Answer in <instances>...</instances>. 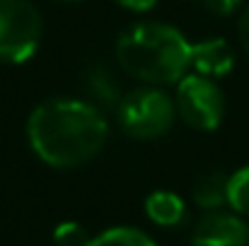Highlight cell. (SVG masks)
<instances>
[{
	"instance_id": "cell-7",
	"label": "cell",
	"mask_w": 249,
	"mask_h": 246,
	"mask_svg": "<svg viewBox=\"0 0 249 246\" xmlns=\"http://www.w3.org/2000/svg\"><path fill=\"white\" fill-rule=\"evenodd\" d=\"M191 68H194V73L211 78V80L228 78L235 68L232 46L220 36L203 39V41L194 44L191 46Z\"/></svg>"
},
{
	"instance_id": "cell-1",
	"label": "cell",
	"mask_w": 249,
	"mask_h": 246,
	"mask_svg": "<svg viewBox=\"0 0 249 246\" xmlns=\"http://www.w3.org/2000/svg\"><path fill=\"white\" fill-rule=\"evenodd\" d=\"M109 138L102 111L83 99L58 97L41 101L27 118L32 152L53 169H78L92 162Z\"/></svg>"
},
{
	"instance_id": "cell-5",
	"label": "cell",
	"mask_w": 249,
	"mask_h": 246,
	"mask_svg": "<svg viewBox=\"0 0 249 246\" xmlns=\"http://www.w3.org/2000/svg\"><path fill=\"white\" fill-rule=\"evenodd\" d=\"M177 114L194 131H215L225 116V97L218 82L189 73L177 82Z\"/></svg>"
},
{
	"instance_id": "cell-9",
	"label": "cell",
	"mask_w": 249,
	"mask_h": 246,
	"mask_svg": "<svg viewBox=\"0 0 249 246\" xmlns=\"http://www.w3.org/2000/svg\"><path fill=\"white\" fill-rule=\"evenodd\" d=\"M228 179L230 176H225L220 171L201 176L194 183V203L201 210H208V213L220 210L223 205H228Z\"/></svg>"
},
{
	"instance_id": "cell-16",
	"label": "cell",
	"mask_w": 249,
	"mask_h": 246,
	"mask_svg": "<svg viewBox=\"0 0 249 246\" xmlns=\"http://www.w3.org/2000/svg\"><path fill=\"white\" fill-rule=\"evenodd\" d=\"M116 5H121V7H126V10H131V12H148V10H153L160 0H114Z\"/></svg>"
},
{
	"instance_id": "cell-2",
	"label": "cell",
	"mask_w": 249,
	"mask_h": 246,
	"mask_svg": "<svg viewBox=\"0 0 249 246\" xmlns=\"http://www.w3.org/2000/svg\"><path fill=\"white\" fill-rule=\"evenodd\" d=\"M189 39L165 22H138L116 39L121 70L143 84H177L191 70Z\"/></svg>"
},
{
	"instance_id": "cell-14",
	"label": "cell",
	"mask_w": 249,
	"mask_h": 246,
	"mask_svg": "<svg viewBox=\"0 0 249 246\" xmlns=\"http://www.w3.org/2000/svg\"><path fill=\"white\" fill-rule=\"evenodd\" d=\"M203 5L213 12V15H220V17H230L240 5L242 0H203Z\"/></svg>"
},
{
	"instance_id": "cell-8",
	"label": "cell",
	"mask_w": 249,
	"mask_h": 246,
	"mask_svg": "<svg viewBox=\"0 0 249 246\" xmlns=\"http://www.w3.org/2000/svg\"><path fill=\"white\" fill-rule=\"evenodd\" d=\"M145 215L158 227H177L186 220V203L172 191H153L145 198Z\"/></svg>"
},
{
	"instance_id": "cell-10",
	"label": "cell",
	"mask_w": 249,
	"mask_h": 246,
	"mask_svg": "<svg viewBox=\"0 0 249 246\" xmlns=\"http://www.w3.org/2000/svg\"><path fill=\"white\" fill-rule=\"evenodd\" d=\"M89 246H158L150 234H145L138 227H111L102 234L92 237Z\"/></svg>"
},
{
	"instance_id": "cell-3",
	"label": "cell",
	"mask_w": 249,
	"mask_h": 246,
	"mask_svg": "<svg viewBox=\"0 0 249 246\" xmlns=\"http://www.w3.org/2000/svg\"><path fill=\"white\" fill-rule=\"evenodd\" d=\"M119 126L133 140H158L169 133L177 118V104L162 87H138L119 101Z\"/></svg>"
},
{
	"instance_id": "cell-13",
	"label": "cell",
	"mask_w": 249,
	"mask_h": 246,
	"mask_svg": "<svg viewBox=\"0 0 249 246\" xmlns=\"http://www.w3.org/2000/svg\"><path fill=\"white\" fill-rule=\"evenodd\" d=\"M92 89H94V94H99L102 99H111V97H114V92H116L111 75H109L107 70H102V68L92 75Z\"/></svg>"
},
{
	"instance_id": "cell-15",
	"label": "cell",
	"mask_w": 249,
	"mask_h": 246,
	"mask_svg": "<svg viewBox=\"0 0 249 246\" xmlns=\"http://www.w3.org/2000/svg\"><path fill=\"white\" fill-rule=\"evenodd\" d=\"M237 39H240V46L249 58V7L242 12V17L237 22Z\"/></svg>"
},
{
	"instance_id": "cell-11",
	"label": "cell",
	"mask_w": 249,
	"mask_h": 246,
	"mask_svg": "<svg viewBox=\"0 0 249 246\" xmlns=\"http://www.w3.org/2000/svg\"><path fill=\"white\" fill-rule=\"evenodd\" d=\"M228 205L240 217H249V166L237 169L228 179Z\"/></svg>"
},
{
	"instance_id": "cell-6",
	"label": "cell",
	"mask_w": 249,
	"mask_h": 246,
	"mask_svg": "<svg viewBox=\"0 0 249 246\" xmlns=\"http://www.w3.org/2000/svg\"><path fill=\"white\" fill-rule=\"evenodd\" d=\"M191 246H249V225L237 213H206L194 227Z\"/></svg>"
},
{
	"instance_id": "cell-12",
	"label": "cell",
	"mask_w": 249,
	"mask_h": 246,
	"mask_svg": "<svg viewBox=\"0 0 249 246\" xmlns=\"http://www.w3.org/2000/svg\"><path fill=\"white\" fill-rule=\"evenodd\" d=\"M89 234L78 222H61L53 230V244L56 246H89Z\"/></svg>"
},
{
	"instance_id": "cell-17",
	"label": "cell",
	"mask_w": 249,
	"mask_h": 246,
	"mask_svg": "<svg viewBox=\"0 0 249 246\" xmlns=\"http://www.w3.org/2000/svg\"><path fill=\"white\" fill-rule=\"evenodd\" d=\"M58 2H85V0H58Z\"/></svg>"
},
{
	"instance_id": "cell-4",
	"label": "cell",
	"mask_w": 249,
	"mask_h": 246,
	"mask_svg": "<svg viewBox=\"0 0 249 246\" xmlns=\"http://www.w3.org/2000/svg\"><path fill=\"white\" fill-rule=\"evenodd\" d=\"M44 34V19L32 0H0V63H27Z\"/></svg>"
}]
</instances>
